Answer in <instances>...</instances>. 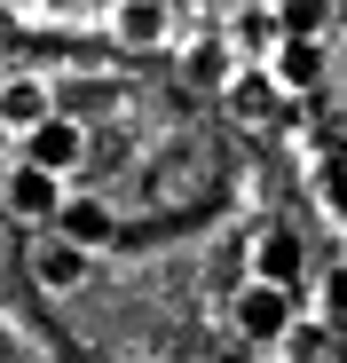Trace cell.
<instances>
[{"label":"cell","instance_id":"obj_1","mask_svg":"<svg viewBox=\"0 0 347 363\" xmlns=\"http://www.w3.org/2000/svg\"><path fill=\"white\" fill-rule=\"evenodd\" d=\"M237 340H253V347H276L284 340V324H292V284H268V277H245V292H237Z\"/></svg>","mask_w":347,"mask_h":363},{"label":"cell","instance_id":"obj_2","mask_svg":"<svg viewBox=\"0 0 347 363\" xmlns=\"http://www.w3.org/2000/svg\"><path fill=\"white\" fill-rule=\"evenodd\" d=\"M324 32H284L276 48H268V79H276V95H316L324 87Z\"/></svg>","mask_w":347,"mask_h":363},{"label":"cell","instance_id":"obj_3","mask_svg":"<svg viewBox=\"0 0 347 363\" xmlns=\"http://www.w3.org/2000/svg\"><path fill=\"white\" fill-rule=\"evenodd\" d=\"M55 206H64V174H47L40 158H24L16 182H8V213L16 221H55Z\"/></svg>","mask_w":347,"mask_h":363},{"label":"cell","instance_id":"obj_4","mask_svg":"<svg viewBox=\"0 0 347 363\" xmlns=\"http://www.w3.org/2000/svg\"><path fill=\"white\" fill-rule=\"evenodd\" d=\"M32 158L47 166V174H72L79 158H87V135H79V118H32Z\"/></svg>","mask_w":347,"mask_h":363},{"label":"cell","instance_id":"obj_5","mask_svg":"<svg viewBox=\"0 0 347 363\" xmlns=\"http://www.w3.org/2000/svg\"><path fill=\"white\" fill-rule=\"evenodd\" d=\"M110 32H119V48H158L174 32V0H119Z\"/></svg>","mask_w":347,"mask_h":363},{"label":"cell","instance_id":"obj_6","mask_svg":"<svg viewBox=\"0 0 347 363\" xmlns=\"http://www.w3.org/2000/svg\"><path fill=\"white\" fill-rule=\"evenodd\" d=\"M32 277H40L47 292H79V277H87V245H79V237H55V245H32Z\"/></svg>","mask_w":347,"mask_h":363},{"label":"cell","instance_id":"obj_7","mask_svg":"<svg viewBox=\"0 0 347 363\" xmlns=\"http://www.w3.org/2000/svg\"><path fill=\"white\" fill-rule=\"evenodd\" d=\"M284 40V24H276V9H245L237 24H229V48L245 55V64H268V48Z\"/></svg>","mask_w":347,"mask_h":363},{"label":"cell","instance_id":"obj_8","mask_svg":"<svg viewBox=\"0 0 347 363\" xmlns=\"http://www.w3.org/2000/svg\"><path fill=\"white\" fill-rule=\"evenodd\" d=\"M253 277H268V284H300V245H292L284 229L253 237Z\"/></svg>","mask_w":347,"mask_h":363},{"label":"cell","instance_id":"obj_9","mask_svg":"<svg viewBox=\"0 0 347 363\" xmlns=\"http://www.w3.org/2000/svg\"><path fill=\"white\" fill-rule=\"evenodd\" d=\"M55 221H64V237H79V245H110V206L103 198H64Z\"/></svg>","mask_w":347,"mask_h":363},{"label":"cell","instance_id":"obj_10","mask_svg":"<svg viewBox=\"0 0 347 363\" xmlns=\"http://www.w3.org/2000/svg\"><path fill=\"white\" fill-rule=\"evenodd\" d=\"M0 118H8V127L47 118V87H40V79H8V87H0Z\"/></svg>","mask_w":347,"mask_h":363},{"label":"cell","instance_id":"obj_11","mask_svg":"<svg viewBox=\"0 0 347 363\" xmlns=\"http://www.w3.org/2000/svg\"><path fill=\"white\" fill-rule=\"evenodd\" d=\"M316 206L331 213V229H347V166H339V158L316 166Z\"/></svg>","mask_w":347,"mask_h":363},{"label":"cell","instance_id":"obj_12","mask_svg":"<svg viewBox=\"0 0 347 363\" xmlns=\"http://www.w3.org/2000/svg\"><path fill=\"white\" fill-rule=\"evenodd\" d=\"M276 24L284 32H324L331 24V0H276Z\"/></svg>","mask_w":347,"mask_h":363},{"label":"cell","instance_id":"obj_13","mask_svg":"<svg viewBox=\"0 0 347 363\" xmlns=\"http://www.w3.org/2000/svg\"><path fill=\"white\" fill-rule=\"evenodd\" d=\"M268 95H276V79H268V64H253L245 79H229V103H237V111H268Z\"/></svg>","mask_w":347,"mask_h":363},{"label":"cell","instance_id":"obj_14","mask_svg":"<svg viewBox=\"0 0 347 363\" xmlns=\"http://www.w3.org/2000/svg\"><path fill=\"white\" fill-rule=\"evenodd\" d=\"M316 300H324V316H331V324H347V261H331V269H324Z\"/></svg>","mask_w":347,"mask_h":363}]
</instances>
